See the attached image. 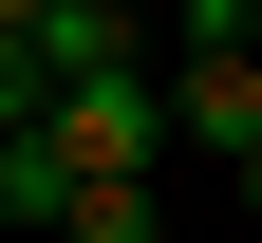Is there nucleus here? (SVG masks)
<instances>
[{
    "label": "nucleus",
    "instance_id": "5",
    "mask_svg": "<svg viewBox=\"0 0 262 243\" xmlns=\"http://www.w3.org/2000/svg\"><path fill=\"white\" fill-rule=\"evenodd\" d=\"M56 243H169V206H150V187H75V206H56Z\"/></svg>",
    "mask_w": 262,
    "mask_h": 243
},
{
    "label": "nucleus",
    "instance_id": "6",
    "mask_svg": "<svg viewBox=\"0 0 262 243\" xmlns=\"http://www.w3.org/2000/svg\"><path fill=\"white\" fill-rule=\"evenodd\" d=\"M169 56H262V0H169Z\"/></svg>",
    "mask_w": 262,
    "mask_h": 243
},
{
    "label": "nucleus",
    "instance_id": "2",
    "mask_svg": "<svg viewBox=\"0 0 262 243\" xmlns=\"http://www.w3.org/2000/svg\"><path fill=\"white\" fill-rule=\"evenodd\" d=\"M169 150H262V56H169Z\"/></svg>",
    "mask_w": 262,
    "mask_h": 243
},
{
    "label": "nucleus",
    "instance_id": "4",
    "mask_svg": "<svg viewBox=\"0 0 262 243\" xmlns=\"http://www.w3.org/2000/svg\"><path fill=\"white\" fill-rule=\"evenodd\" d=\"M56 206H75V168H56L38 131H0V225H19V243H56Z\"/></svg>",
    "mask_w": 262,
    "mask_h": 243
},
{
    "label": "nucleus",
    "instance_id": "3",
    "mask_svg": "<svg viewBox=\"0 0 262 243\" xmlns=\"http://www.w3.org/2000/svg\"><path fill=\"white\" fill-rule=\"evenodd\" d=\"M19 56H38V94H94V75H150V56H131V0H56V19H38Z\"/></svg>",
    "mask_w": 262,
    "mask_h": 243
},
{
    "label": "nucleus",
    "instance_id": "1",
    "mask_svg": "<svg viewBox=\"0 0 262 243\" xmlns=\"http://www.w3.org/2000/svg\"><path fill=\"white\" fill-rule=\"evenodd\" d=\"M38 150L75 168V187H150V150H169V56H150V75H94V94H38Z\"/></svg>",
    "mask_w": 262,
    "mask_h": 243
},
{
    "label": "nucleus",
    "instance_id": "7",
    "mask_svg": "<svg viewBox=\"0 0 262 243\" xmlns=\"http://www.w3.org/2000/svg\"><path fill=\"white\" fill-rule=\"evenodd\" d=\"M0 131H38V56H19V38H0Z\"/></svg>",
    "mask_w": 262,
    "mask_h": 243
},
{
    "label": "nucleus",
    "instance_id": "8",
    "mask_svg": "<svg viewBox=\"0 0 262 243\" xmlns=\"http://www.w3.org/2000/svg\"><path fill=\"white\" fill-rule=\"evenodd\" d=\"M38 19H56V0H0V38H38Z\"/></svg>",
    "mask_w": 262,
    "mask_h": 243
}]
</instances>
